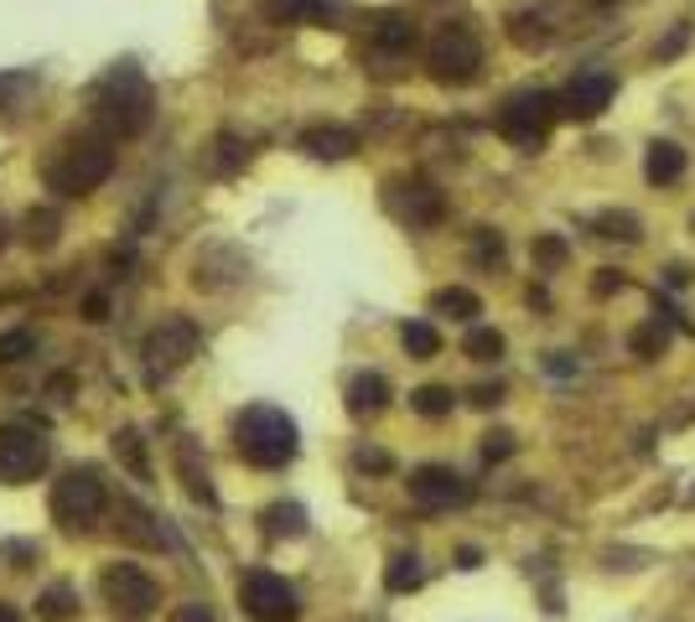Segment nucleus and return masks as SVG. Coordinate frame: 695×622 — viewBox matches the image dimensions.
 Masks as SVG:
<instances>
[{"instance_id": "nucleus-1", "label": "nucleus", "mask_w": 695, "mask_h": 622, "mask_svg": "<svg viewBox=\"0 0 695 622\" xmlns=\"http://www.w3.org/2000/svg\"><path fill=\"white\" fill-rule=\"evenodd\" d=\"M89 120L109 140H136L156 120V89L136 62H115L109 73L94 78L89 89Z\"/></svg>"}, {"instance_id": "nucleus-2", "label": "nucleus", "mask_w": 695, "mask_h": 622, "mask_svg": "<svg viewBox=\"0 0 695 622\" xmlns=\"http://www.w3.org/2000/svg\"><path fill=\"white\" fill-rule=\"evenodd\" d=\"M109 171H115V140L94 125L58 136V146L42 156V182L58 198H89L94 187L109 182Z\"/></svg>"}, {"instance_id": "nucleus-3", "label": "nucleus", "mask_w": 695, "mask_h": 622, "mask_svg": "<svg viewBox=\"0 0 695 622\" xmlns=\"http://www.w3.org/2000/svg\"><path fill=\"white\" fill-rule=\"evenodd\" d=\"M234 446H239V456L249 467L275 472L296 456L302 436H296V421H291L286 411H275V405H249V411H239V421H234Z\"/></svg>"}, {"instance_id": "nucleus-4", "label": "nucleus", "mask_w": 695, "mask_h": 622, "mask_svg": "<svg viewBox=\"0 0 695 622\" xmlns=\"http://www.w3.org/2000/svg\"><path fill=\"white\" fill-rule=\"evenodd\" d=\"M425 73L447 83V89H462L472 78L483 73V42L468 21H441L425 42Z\"/></svg>"}, {"instance_id": "nucleus-5", "label": "nucleus", "mask_w": 695, "mask_h": 622, "mask_svg": "<svg viewBox=\"0 0 695 622\" xmlns=\"http://www.w3.org/2000/svg\"><path fill=\"white\" fill-rule=\"evenodd\" d=\"M105 477L94 467H74V472H62L58 483H52V519H58V530L62 534H94V524L105 519Z\"/></svg>"}, {"instance_id": "nucleus-6", "label": "nucleus", "mask_w": 695, "mask_h": 622, "mask_svg": "<svg viewBox=\"0 0 695 622\" xmlns=\"http://www.w3.org/2000/svg\"><path fill=\"white\" fill-rule=\"evenodd\" d=\"M556 93L545 89H519L509 93L499 105V115H493V130H499L509 146H519V151H540L545 136H550V125H556Z\"/></svg>"}, {"instance_id": "nucleus-7", "label": "nucleus", "mask_w": 695, "mask_h": 622, "mask_svg": "<svg viewBox=\"0 0 695 622\" xmlns=\"http://www.w3.org/2000/svg\"><path fill=\"white\" fill-rule=\"evenodd\" d=\"M99 592H105L115 622H146V618H156V608H161V586L130 561L109 565L105 581H99Z\"/></svg>"}, {"instance_id": "nucleus-8", "label": "nucleus", "mask_w": 695, "mask_h": 622, "mask_svg": "<svg viewBox=\"0 0 695 622\" xmlns=\"http://www.w3.org/2000/svg\"><path fill=\"white\" fill-rule=\"evenodd\" d=\"M52 462V446H47L42 431L31 425H0V483L6 487H27L37 483Z\"/></svg>"}, {"instance_id": "nucleus-9", "label": "nucleus", "mask_w": 695, "mask_h": 622, "mask_svg": "<svg viewBox=\"0 0 695 622\" xmlns=\"http://www.w3.org/2000/svg\"><path fill=\"white\" fill-rule=\"evenodd\" d=\"M239 608L249 622H296L302 618V596L275 571H249L239 581Z\"/></svg>"}, {"instance_id": "nucleus-10", "label": "nucleus", "mask_w": 695, "mask_h": 622, "mask_svg": "<svg viewBox=\"0 0 695 622\" xmlns=\"http://www.w3.org/2000/svg\"><path fill=\"white\" fill-rule=\"evenodd\" d=\"M193 353H197V327L187 317H167L151 337H146V348H140V358H146V379L151 384L172 379Z\"/></svg>"}, {"instance_id": "nucleus-11", "label": "nucleus", "mask_w": 695, "mask_h": 622, "mask_svg": "<svg viewBox=\"0 0 695 622\" xmlns=\"http://www.w3.org/2000/svg\"><path fill=\"white\" fill-rule=\"evenodd\" d=\"M384 208H390L405 228H431L441 213H447V203H441L437 182H425V177H405V182L384 187Z\"/></svg>"}, {"instance_id": "nucleus-12", "label": "nucleus", "mask_w": 695, "mask_h": 622, "mask_svg": "<svg viewBox=\"0 0 695 622\" xmlns=\"http://www.w3.org/2000/svg\"><path fill=\"white\" fill-rule=\"evenodd\" d=\"M613 93H618V78L613 73H576L571 83L556 93V109L566 120H597V115L613 105Z\"/></svg>"}, {"instance_id": "nucleus-13", "label": "nucleus", "mask_w": 695, "mask_h": 622, "mask_svg": "<svg viewBox=\"0 0 695 622\" xmlns=\"http://www.w3.org/2000/svg\"><path fill=\"white\" fill-rule=\"evenodd\" d=\"M271 27H343L348 0H260Z\"/></svg>"}, {"instance_id": "nucleus-14", "label": "nucleus", "mask_w": 695, "mask_h": 622, "mask_svg": "<svg viewBox=\"0 0 695 622\" xmlns=\"http://www.w3.org/2000/svg\"><path fill=\"white\" fill-rule=\"evenodd\" d=\"M410 498L425 503V509H457V503L472 498V483L457 477L452 467H415L410 472Z\"/></svg>"}, {"instance_id": "nucleus-15", "label": "nucleus", "mask_w": 695, "mask_h": 622, "mask_svg": "<svg viewBox=\"0 0 695 622\" xmlns=\"http://www.w3.org/2000/svg\"><path fill=\"white\" fill-rule=\"evenodd\" d=\"M302 151L317 156V161H348V156L359 151V136H353L348 125H306Z\"/></svg>"}, {"instance_id": "nucleus-16", "label": "nucleus", "mask_w": 695, "mask_h": 622, "mask_svg": "<svg viewBox=\"0 0 695 622\" xmlns=\"http://www.w3.org/2000/svg\"><path fill=\"white\" fill-rule=\"evenodd\" d=\"M405 47H415V27H410V16H400V11H379V16H369V52H405Z\"/></svg>"}, {"instance_id": "nucleus-17", "label": "nucleus", "mask_w": 695, "mask_h": 622, "mask_svg": "<svg viewBox=\"0 0 695 622\" xmlns=\"http://www.w3.org/2000/svg\"><path fill=\"white\" fill-rule=\"evenodd\" d=\"M384 405H390V379H384V374L369 368V374H353V379H348V411L353 415H379Z\"/></svg>"}, {"instance_id": "nucleus-18", "label": "nucleus", "mask_w": 695, "mask_h": 622, "mask_svg": "<svg viewBox=\"0 0 695 622\" xmlns=\"http://www.w3.org/2000/svg\"><path fill=\"white\" fill-rule=\"evenodd\" d=\"M681 171H685V151H681V146H675V140H654L649 161H644V177H649V187L681 182Z\"/></svg>"}, {"instance_id": "nucleus-19", "label": "nucleus", "mask_w": 695, "mask_h": 622, "mask_svg": "<svg viewBox=\"0 0 695 622\" xmlns=\"http://www.w3.org/2000/svg\"><path fill=\"white\" fill-rule=\"evenodd\" d=\"M431 312L468 322V317H478V312H483V302H478L468 286H447V290H437V296H431Z\"/></svg>"}, {"instance_id": "nucleus-20", "label": "nucleus", "mask_w": 695, "mask_h": 622, "mask_svg": "<svg viewBox=\"0 0 695 622\" xmlns=\"http://www.w3.org/2000/svg\"><path fill=\"white\" fill-rule=\"evenodd\" d=\"M37 618L42 622H74L78 618V592L74 586H47L37 596Z\"/></svg>"}, {"instance_id": "nucleus-21", "label": "nucleus", "mask_w": 695, "mask_h": 622, "mask_svg": "<svg viewBox=\"0 0 695 622\" xmlns=\"http://www.w3.org/2000/svg\"><path fill=\"white\" fill-rule=\"evenodd\" d=\"M265 534H275V540H296V534H306V509L302 503H275L271 514H265Z\"/></svg>"}, {"instance_id": "nucleus-22", "label": "nucleus", "mask_w": 695, "mask_h": 622, "mask_svg": "<svg viewBox=\"0 0 695 622\" xmlns=\"http://www.w3.org/2000/svg\"><path fill=\"white\" fill-rule=\"evenodd\" d=\"M384 586H390V592H415V586H425V561L421 555H394L390 571H384Z\"/></svg>"}, {"instance_id": "nucleus-23", "label": "nucleus", "mask_w": 695, "mask_h": 622, "mask_svg": "<svg viewBox=\"0 0 695 622\" xmlns=\"http://www.w3.org/2000/svg\"><path fill=\"white\" fill-rule=\"evenodd\" d=\"M120 540H136V545H161V534H156L151 514L136 509V503H125V509H120Z\"/></svg>"}, {"instance_id": "nucleus-24", "label": "nucleus", "mask_w": 695, "mask_h": 622, "mask_svg": "<svg viewBox=\"0 0 695 622\" xmlns=\"http://www.w3.org/2000/svg\"><path fill=\"white\" fill-rule=\"evenodd\" d=\"M400 337H405L410 358H437V353H441V333L431 327V322H405V327H400Z\"/></svg>"}, {"instance_id": "nucleus-25", "label": "nucleus", "mask_w": 695, "mask_h": 622, "mask_svg": "<svg viewBox=\"0 0 695 622\" xmlns=\"http://www.w3.org/2000/svg\"><path fill=\"white\" fill-rule=\"evenodd\" d=\"M410 405H415V415H425V421H441V415L452 411L457 399H452V389H447V384H421V389L410 395Z\"/></svg>"}, {"instance_id": "nucleus-26", "label": "nucleus", "mask_w": 695, "mask_h": 622, "mask_svg": "<svg viewBox=\"0 0 695 622\" xmlns=\"http://www.w3.org/2000/svg\"><path fill=\"white\" fill-rule=\"evenodd\" d=\"M115 456H120V462H130V472H136V477H151V462H146V441H140V431H130V425H125V431H115Z\"/></svg>"}, {"instance_id": "nucleus-27", "label": "nucleus", "mask_w": 695, "mask_h": 622, "mask_svg": "<svg viewBox=\"0 0 695 622\" xmlns=\"http://www.w3.org/2000/svg\"><path fill=\"white\" fill-rule=\"evenodd\" d=\"M27 244H31V249H47V244H58V213L31 208V213H27Z\"/></svg>"}, {"instance_id": "nucleus-28", "label": "nucleus", "mask_w": 695, "mask_h": 622, "mask_svg": "<svg viewBox=\"0 0 695 622\" xmlns=\"http://www.w3.org/2000/svg\"><path fill=\"white\" fill-rule=\"evenodd\" d=\"M37 83H42L37 73H6L0 78V99H16V109H27L31 93H37Z\"/></svg>"}, {"instance_id": "nucleus-29", "label": "nucleus", "mask_w": 695, "mask_h": 622, "mask_svg": "<svg viewBox=\"0 0 695 622\" xmlns=\"http://www.w3.org/2000/svg\"><path fill=\"white\" fill-rule=\"evenodd\" d=\"M182 477H187V487H193L197 503H213V487L203 483V467H197V446H193V441L182 446Z\"/></svg>"}, {"instance_id": "nucleus-30", "label": "nucleus", "mask_w": 695, "mask_h": 622, "mask_svg": "<svg viewBox=\"0 0 695 622\" xmlns=\"http://www.w3.org/2000/svg\"><path fill=\"white\" fill-rule=\"evenodd\" d=\"M462 348H468L472 358H483V364H488V358H499V353H503V337L493 333V327H472Z\"/></svg>"}, {"instance_id": "nucleus-31", "label": "nucleus", "mask_w": 695, "mask_h": 622, "mask_svg": "<svg viewBox=\"0 0 695 622\" xmlns=\"http://www.w3.org/2000/svg\"><path fill=\"white\" fill-rule=\"evenodd\" d=\"M31 348H37V343H31L27 327H16V333H0V364H21Z\"/></svg>"}, {"instance_id": "nucleus-32", "label": "nucleus", "mask_w": 695, "mask_h": 622, "mask_svg": "<svg viewBox=\"0 0 695 622\" xmlns=\"http://www.w3.org/2000/svg\"><path fill=\"white\" fill-rule=\"evenodd\" d=\"M566 255H571V249H566V239H550V234H545V239H535V265H540V270H556V265H566Z\"/></svg>"}, {"instance_id": "nucleus-33", "label": "nucleus", "mask_w": 695, "mask_h": 622, "mask_svg": "<svg viewBox=\"0 0 695 622\" xmlns=\"http://www.w3.org/2000/svg\"><path fill=\"white\" fill-rule=\"evenodd\" d=\"M628 343H634V353H644V358H654V353L665 348L669 343V327H638L634 337H628Z\"/></svg>"}, {"instance_id": "nucleus-34", "label": "nucleus", "mask_w": 695, "mask_h": 622, "mask_svg": "<svg viewBox=\"0 0 695 622\" xmlns=\"http://www.w3.org/2000/svg\"><path fill=\"white\" fill-rule=\"evenodd\" d=\"M468 399L478 405V411H499V405H503V384H478Z\"/></svg>"}, {"instance_id": "nucleus-35", "label": "nucleus", "mask_w": 695, "mask_h": 622, "mask_svg": "<svg viewBox=\"0 0 695 622\" xmlns=\"http://www.w3.org/2000/svg\"><path fill=\"white\" fill-rule=\"evenodd\" d=\"M603 234H613V239H638V224L634 218H623V213H613V218H603Z\"/></svg>"}, {"instance_id": "nucleus-36", "label": "nucleus", "mask_w": 695, "mask_h": 622, "mask_svg": "<svg viewBox=\"0 0 695 622\" xmlns=\"http://www.w3.org/2000/svg\"><path fill=\"white\" fill-rule=\"evenodd\" d=\"M509 452H515V436H509V431H493V436L483 441V456H488V462H503Z\"/></svg>"}, {"instance_id": "nucleus-37", "label": "nucleus", "mask_w": 695, "mask_h": 622, "mask_svg": "<svg viewBox=\"0 0 695 622\" xmlns=\"http://www.w3.org/2000/svg\"><path fill=\"white\" fill-rule=\"evenodd\" d=\"M239 161H244V146H239L234 136H224V140H218V167H224V171H234Z\"/></svg>"}, {"instance_id": "nucleus-38", "label": "nucleus", "mask_w": 695, "mask_h": 622, "mask_svg": "<svg viewBox=\"0 0 695 622\" xmlns=\"http://www.w3.org/2000/svg\"><path fill=\"white\" fill-rule=\"evenodd\" d=\"M84 317H89V322H105V317H109V296H105V290L84 296Z\"/></svg>"}, {"instance_id": "nucleus-39", "label": "nucleus", "mask_w": 695, "mask_h": 622, "mask_svg": "<svg viewBox=\"0 0 695 622\" xmlns=\"http://www.w3.org/2000/svg\"><path fill=\"white\" fill-rule=\"evenodd\" d=\"M172 622H213V612L203 608V602H187V608L172 612Z\"/></svg>"}, {"instance_id": "nucleus-40", "label": "nucleus", "mask_w": 695, "mask_h": 622, "mask_svg": "<svg viewBox=\"0 0 695 622\" xmlns=\"http://www.w3.org/2000/svg\"><path fill=\"white\" fill-rule=\"evenodd\" d=\"M359 467L363 472H390V456L384 452H359Z\"/></svg>"}, {"instance_id": "nucleus-41", "label": "nucleus", "mask_w": 695, "mask_h": 622, "mask_svg": "<svg viewBox=\"0 0 695 622\" xmlns=\"http://www.w3.org/2000/svg\"><path fill=\"white\" fill-rule=\"evenodd\" d=\"M478 255H483V259H499V234H493V228H483V234H478Z\"/></svg>"}, {"instance_id": "nucleus-42", "label": "nucleus", "mask_w": 695, "mask_h": 622, "mask_svg": "<svg viewBox=\"0 0 695 622\" xmlns=\"http://www.w3.org/2000/svg\"><path fill=\"white\" fill-rule=\"evenodd\" d=\"M457 565H462V571H472V565H483V555H478V550H457Z\"/></svg>"}, {"instance_id": "nucleus-43", "label": "nucleus", "mask_w": 695, "mask_h": 622, "mask_svg": "<svg viewBox=\"0 0 695 622\" xmlns=\"http://www.w3.org/2000/svg\"><path fill=\"white\" fill-rule=\"evenodd\" d=\"M0 622H21V612H16L11 602H0Z\"/></svg>"}, {"instance_id": "nucleus-44", "label": "nucleus", "mask_w": 695, "mask_h": 622, "mask_svg": "<svg viewBox=\"0 0 695 622\" xmlns=\"http://www.w3.org/2000/svg\"><path fill=\"white\" fill-rule=\"evenodd\" d=\"M6 239H11V224H6V218H0V249H6Z\"/></svg>"}]
</instances>
